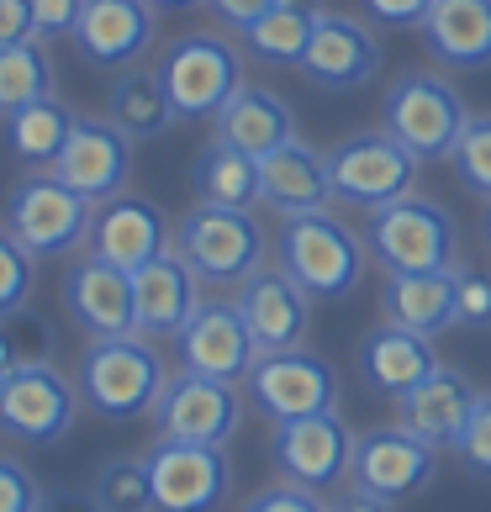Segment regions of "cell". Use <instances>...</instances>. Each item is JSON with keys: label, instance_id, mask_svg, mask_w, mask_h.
<instances>
[{"label": "cell", "instance_id": "obj_40", "mask_svg": "<svg viewBox=\"0 0 491 512\" xmlns=\"http://www.w3.org/2000/svg\"><path fill=\"white\" fill-rule=\"evenodd\" d=\"M37 502H43V486L32 481V470L0 454V512H37Z\"/></svg>", "mask_w": 491, "mask_h": 512}, {"label": "cell", "instance_id": "obj_1", "mask_svg": "<svg viewBox=\"0 0 491 512\" xmlns=\"http://www.w3.org/2000/svg\"><path fill=\"white\" fill-rule=\"evenodd\" d=\"M74 386H80V402L90 412L111 417V423H132V417H154L169 386V370L154 338L143 333L90 338L80 354V370H74Z\"/></svg>", "mask_w": 491, "mask_h": 512}, {"label": "cell", "instance_id": "obj_15", "mask_svg": "<svg viewBox=\"0 0 491 512\" xmlns=\"http://www.w3.org/2000/svg\"><path fill=\"white\" fill-rule=\"evenodd\" d=\"M270 460L280 470V481L307 486V491H328L349 476L354 433L338 412L291 417V423H275V433H270Z\"/></svg>", "mask_w": 491, "mask_h": 512}, {"label": "cell", "instance_id": "obj_10", "mask_svg": "<svg viewBox=\"0 0 491 512\" xmlns=\"http://www.w3.org/2000/svg\"><path fill=\"white\" fill-rule=\"evenodd\" d=\"M249 402L270 417V423H291V417H317L338 412V370L312 349H275L259 354L254 370L243 375Z\"/></svg>", "mask_w": 491, "mask_h": 512}, {"label": "cell", "instance_id": "obj_37", "mask_svg": "<svg viewBox=\"0 0 491 512\" xmlns=\"http://www.w3.org/2000/svg\"><path fill=\"white\" fill-rule=\"evenodd\" d=\"M32 275H37V259L16 243L6 227H0V312H16L27 307L32 296Z\"/></svg>", "mask_w": 491, "mask_h": 512}, {"label": "cell", "instance_id": "obj_49", "mask_svg": "<svg viewBox=\"0 0 491 512\" xmlns=\"http://www.w3.org/2000/svg\"><path fill=\"white\" fill-rule=\"evenodd\" d=\"M481 233H486V249H491V201H486V217H481Z\"/></svg>", "mask_w": 491, "mask_h": 512}, {"label": "cell", "instance_id": "obj_33", "mask_svg": "<svg viewBox=\"0 0 491 512\" xmlns=\"http://www.w3.org/2000/svg\"><path fill=\"white\" fill-rule=\"evenodd\" d=\"M53 90H59V69H53V53L43 48V37L0 48V117L16 106L48 101Z\"/></svg>", "mask_w": 491, "mask_h": 512}, {"label": "cell", "instance_id": "obj_13", "mask_svg": "<svg viewBox=\"0 0 491 512\" xmlns=\"http://www.w3.org/2000/svg\"><path fill=\"white\" fill-rule=\"evenodd\" d=\"M296 74L312 90H323V96H349V90H360L381 74V37H375L365 16L323 11Z\"/></svg>", "mask_w": 491, "mask_h": 512}, {"label": "cell", "instance_id": "obj_29", "mask_svg": "<svg viewBox=\"0 0 491 512\" xmlns=\"http://www.w3.org/2000/svg\"><path fill=\"white\" fill-rule=\"evenodd\" d=\"M74 122H80V111H69L59 96H48V101L6 111L0 138H6V154L22 169H53L59 154H64V143H69V132H74Z\"/></svg>", "mask_w": 491, "mask_h": 512}, {"label": "cell", "instance_id": "obj_18", "mask_svg": "<svg viewBox=\"0 0 491 512\" xmlns=\"http://www.w3.org/2000/svg\"><path fill=\"white\" fill-rule=\"evenodd\" d=\"M85 249L117 264V270H143L148 259H159L175 249V233H169V217L159 212L148 196H111L96 206V222H90Z\"/></svg>", "mask_w": 491, "mask_h": 512}, {"label": "cell", "instance_id": "obj_38", "mask_svg": "<svg viewBox=\"0 0 491 512\" xmlns=\"http://www.w3.org/2000/svg\"><path fill=\"white\" fill-rule=\"evenodd\" d=\"M455 454H460V465L470 470V476H486L491 481V396H481V402H476V412H470V423L460 433Z\"/></svg>", "mask_w": 491, "mask_h": 512}, {"label": "cell", "instance_id": "obj_34", "mask_svg": "<svg viewBox=\"0 0 491 512\" xmlns=\"http://www.w3.org/2000/svg\"><path fill=\"white\" fill-rule=\"evenodd\" d=\"M96 502L101 512H154V476H148L143 454H122V460L101 465Z\"/></svg>", "mask_w": 491, "mask_h": 512}, {"label": "cell", "instance_id": "obj_26", "mask_svg": "<svg viewBox=\"0 0 491 512\" xmlns=\"http://www.w3.org/2000/svg\"><path fill=\"white\" fill-rule=\"evenodd\" d=\"M439 370V354H433V338L407 333L396 322H381V328L365 333L360 344V381L386 396V402H402V396L423 381V375Z\"/></svg>", "mask_w": 491, "mask_h": 512}, {"label": "cell", "instance_id": "obj_11", "mask_svg": "<svg viewBox=\"0 0 491 512\" xmlns=\"http://www.w3.org/2000/svg\"><path fill=\"white\" fill-rule=\"evenodd\" d=\"M439 476V449L423 444L418 433H407L402 423L396 428H370L354 433V460H349V481L370 491L381 502H407L423 497Z\"/></svg>", "mask_w": 491, "mask_h": 512}, {"label": "cell", "instance_id": "obj_45", "mask_svg": "<svg viewBox=\"0 0 491 512\" xmlns=\"http://www.w3.org/2000/svg\"><path fill=\"white\" fill-rule=\"evenodd\" d=\"M206 6H212V16L217 22H228V27H249V22H259L264 11H275L280 0H206Z\"/></svg>", "mask_w": 491, "mask_h": 512}, {"label": "cell", "instance_id": "obj_39", "mask_svg": "<svg viewBox=\"0 0 491 512\" xmlns=\"http://www.w3.org/2000/svg\"><path fill=\"white\" fill-rule=\"evenodd\" d=\"M238 512H328V502H323V491H307V486L280 481V486L254 491V497L243 502Z\"/></svg>", "mask_w": 491, "mask_h": 512}, {"label": "cell", "instance_id": "obj_2", "mask_svg": "<svg viewBox=\"0 0 491 512\" xmlns=\"http://www.w3.org/2000/svg\"><path fill=\"white\" fill-rule=\"evenodd\" d=\"M365 238L338 217V212H301L280 217L275 264L286 270L312 301H338L360 291L365 280Z\"/></svg>", "mask_w": 491, "mask_h": 512}, {"label": "cell", "instance_id": "obj_21", "mask_svg": "<svg viewBox=\"0 0 491 512\" xmlns=\"http://www.w3.org/2000/svg\"><path fill=\"white\" fill-rule=\"evenodd\" d=\"M238 312L249 322L259 354H275V349H296L307 338V322H312V296L296 286V280L280 270V264H259V270L238 286Z\"/></svg>", "mask_w": 491, "mask_h": 512}, {"label": "cell", "instance_id": "obj_5", "mask_svg": "<svg viewBox=\"0 0 491 512\" xmlns=\"http://www.w3.org/2000/svg\"><path fill=\"white\" fill-rule=\"evenodd\" d=\"M365 249L386 275L412 270H455L460 259V227L439 201L402 196L391 206H375L365 222Z\"/></svg>", "mask_w": 491, "mask_h": 512}, {"label": "cell", "instance_id": "obj_9", "mask_svg": "<svg viewBox=\"0 0 491 512\" xmlns=\"http://www.w3.org/2000/svg\"><path fill=\"white\" fill-rule=\"evenodd\" d=\"M80 407H85L80 386H74L53 359L22 365L0 381V433H11L16 444H32V449L59 444L74 428Z\"/></svg>", "mask_w": 491, "mask_h": 512}, {"label": "cell", "instance_id": "obj_17", "mask_svg": "<svg viewBox=\"0 0 491 512\" xmlns=\"http://www.w3.org/2000/svg\"><path fill=\"white\" fill-rule=\"evenodd\" d=\"M53 175L64 185H74L85 201H111L127 191V175H132V138L106 122V117H80L64 143L59 164H53Z\"/></svg>", "mask_w": 491, "mask_h": 512}, {"label": "cell", "instance_id": "obj_41", "mask_svg": "<svg viewBox=\"0 0 491 512\" xmlns=\"http://www.w3.org/2000/svg\"><path fill=\"white\" fill-rule=\"evenodd\" d=\"M365 11L370 27H391V32H407V27H423V16L433 0H354Z\"/></svg>", "mask_w": 491, "mask_h": 512}, {"label": "cell", "instance_id": "obj_6", "mask_svg": "<svg viewBox=\"0 0 491 512\" xmlns=\"http://www.w3.org/2000/svg\"><path fill=\"white\" fill-rule=\"evenodd\" d=\"M381 117H386V132L407 154H418V164H439L455 154V138L465 132L470 111H465V96L444 74L433 69H407L396 74L386 101H381Z\"/></svg>", "mask_w": 491, "mask_h": 512}, {"label": "cell", "instance_id": "obj_12", "mask_svg": "<svg viewBox=\"0 0 491 512\" xmlns=\"http://www.w3.org/2000/svg\"><path fill=\"white\" fill-rule=\"evenodd\" d=\"M143 460L154 476V512H217L233 491V465L217 444L159 439Z\"/></svg>", "mask_w": 491, "mask_h": 512}, {"label": "cell", "instance_id": "obj_19", "mask_svg": "<svg viewBox=\"0 0 491 512\" xmlns=\"http://www.w3.org/2000/svg\"><path fill=\"white\" fill-rule=\"evenodd\" d=\"M159 11L154 0H85L80 22H74V48L85 64L101 69H132L154 48Z\"/></svg>", "mask_w": 491, "mask_h": 512}, {"label": "cell", "instance_id": "obj_44", "mask_svg": "<svg viewBox=\"0 0 491 512\" xmlns=\"http://www.w3.org/2000/svg\"><path fill=\"white\" fill-rule=\"evenodd\" d=\"M37 22H32V0H0V48L32 43Z\"/></svg>", "mask_w": 491, "mask_h": 512}, {"label": "cell", "instance_id": "obj_36", "mask_svg": "<svg viewBox=\"0 0 491 512\" xmlns=\"http://www.w3.org/2000/svg\"><path fill=\"white\" fill-rule=\"evenodd\" d=\"M449 164H455V180L465 185L470 196H486L491 201V111H481V117L465 122V132L455 138Z\"/></svg>", "mask_w": 491, "mask_h": 512}, {"label": "cell", "instance_id": "obj_7", "mask_svg": "<svg viewBox=\"0 0 491 512\" xmlns=\"http://www.w3.org/2000/svg\"><path fill=\"white\" fill-rule=\"evenodd\" d=\"M159 80L169 90L180 122H206L238 96L243 85V59L228 37L217 32H185L159 53Z\"/></svg>", "mask_w": 491, "mask_h": 512}, {"label": "cell", "instance_id": "obj_4", "mask_svg": "<svg viewBox=\"0 0 491 512\" xmlns=\"http://www.w3.org/2000/svg\"><path fill=\"white\" fill-rule=\"evenodd\" d=\"M175 254L196 270L201 286H243L264 264V227L249 206L196 201L175 227Z\"/></svg>", "mask_w": 491, "mask_h": 512}, {"label": "cell", "instance_id": "obj_46", "mask_svg": "<svg viewBox=\"0 0 491 512\" xmlns=\"http://www.w3.org/2000/svg\"><path fill=\"white\" fill-rule=\"evenodd\" d=\"M37 512H101V502H96V491H69V486H59V491H43Z\"/></svg>", "mask_w": 491, "mask_h": 512}, {"label": "cell", "instance_id": "obj_3", "mask_svg": "<svg viewBox=\"0 0 491 512\" xmlns=\"http://www.w3.org/2000/svg\"><path fill=\"white\" fill-rule=\"evenodd\" d=\"M96 201H85L74 185H64L53 169H27V180L11 185L0 227L22 243L32 259H64L90 238Z\"/></svg>", "mask_w": 491, "mask_h": 512}, {"label": "cell", "instance_id": "obj_22", "mask_svg": "<svg viewBox=\"0 0 491 512\" xmlns=\"http://www.w3.org/2000/svg\"><path fill=\"white\" fill-rule=\"evenodd\" d=\"M476 402H481L476 386H470L460 370L439 365L396 402V423H402L407 433H418V439L433 444V449H455L465 423H470V412H476Z\"/></svg>", "mask_w": 491, "mask_h": 512}, {"label": "cell", "instance_id": "obj_47", "mask_svg": "<svg viewBox=\"0 0 491 512\" xmlns=\"http://www.w3.org/2000/svg\"><path fill=\"white\" fill-rule=\"evenodd\" d=\"M328 512H396V502H381V497H370V491L349 486L338 502H328Z\"/></svg>", "mask_w": 491, "mask_h": 512}, {"label": "cell", "instance_id": "obj_14", "mask_svg": "<svg viewBox=\"0 0 491 512\" xmlns=\"http://www.w3.org/2000/svg\"><path fill=\"white\" fill-rule=\"evenodd\" d=\"M243 423V396L233 381H212V375L180 370L154 407L159 439H185V444H228Z\"/></svg>", "mask_w": 491, "mask_h": 512}, {"label": "cell", "instance_id": "obj_23", "mask_svg": "<svg viewBox=\"0 0 491 512\" xmlns=\"http://www.w3.org/2000/svg\"><path fill=\"white\" fill-rule=\"evenodd\" d=\"M132 301H138V333L143 338H180V328L201 307V280L175 249L132 270Z\"/></svg>", "mask_w": 491, "mask_h": 512}, {"label": "cell", "instance_id": "obj_30", "mask_svg": "<svg viewBox=\"0 0 491 512\" xmlns=\"http://www.w3.org/2000/svg\"><path fill=\"white\" fill-rule=\"evenodd\" d=\"M106 122H117L132 143H148V138H164L175 127V106H169V90L159 80V69H122L106 90Z\"/></svg>", "mask_w": 491, "mask_h": 512}, {"label": "cell", "instance_id": "obj_27", "mask_svg": "<svg viewBox=\"0 0 491 512\" xmlns=\"http://www.w3.org/2000/svg\"><path fill=\"white\" fill-rule=\"evenodd\" d=\"M423 43L449 69H491V0H433Z\"/></svg>", "mask_w": 491, "mask_h": 512}, {"label": "cell", "instance_id": "obj_48", "mask_svg": "<svg viewBox=\"0 0 491 512\" xmlns=\"http://www.w3.org/2000/svg\"><path fill=\"white\" fill-rule=\"evenodd\" d=\"M185 6H201V0H154V11H185Z\"/></svg>", "mask_w": 491, "mask_h": 512}, {"label": "cell", "instance_id": "obj_42", "mask_svg": "<svg viewBox=\"0 0 491 512\" xmlns=\"http://www.w3.org/2000/svg\"><path fill=\"white\" fill-rule=\"evenodd\" d=\"M460 280V328H491V275L455 270Z\"/></svg>", "mask_w": 491, "mask_h": 512}, {"label": "cell", "instance_id": "obj_31", "mask_svg": "<svg viewBox=\"0 0 491 512\" xmlns=\"http://www.w3.org/2000/svg\"><path fill=\"white\" fill-rule=\"evenodd\" d=\"M317 6L307 0H280L275 11H264L259 22L243 27V48H249V59L259 64H275V69H296L301 53H307L312 32H317Z\"/></svg>", "mask_w": 491, "mask_h": 512}, {"label": "cell", "instance_id": "obj_32", "mask_svg": "<svg viewBox=\"0 0 491 512\" xmlns=\"http://www.w3.org/2000/svg\"><path fill=\"white\" fill-rule=\"evenodd\" d=\"M191 185H196V196L212 201V206H249L254 212L259 206V159L212 138L191 164Z\"/></svg>", "mask_w": 491, "mask_h": 512}, {"label": "cell", "instance_id": "obj_16", "mask_svg": "<svg viewBox=\"0 0 491 512\" xmlns=\"http://www.w3.org/2000/svg\"><path fill=\"white\" fill-rule=\"evenodd\" d=\"M175 344H180V370L212 375V381H233V386L259 359V344L238 312V301H201Z\"/></svg>", "mask_w": 491, "mask_h": 512}, {"label": "cell", "instance_id": "obj_24", "mask_svg": "<svg viewBox=\"0 0 491 512\" xmlns=\"http://www.w3.org/2000/svg\"><path fill=\"white\" fill-rule=\"evenodd\" d=\"M259 201L275 217H301V212H328L333 180H328V154L312 143H286L259 159Z\"/></svg>", "mask_w": 491, "mask_h": 512}, {"label": "cell", "instance_id": "obj_20", "mask_svg": "<svg viewBox=\"0 0 491 512\" xmlns=\"http://www.w3.org/2000/svg\"><path fill=\"white\" fill-rule=\"evenodd\" d=\"M64 312L74 317V328H85L90 338L138 333L132 270H117V264L85 254L80 264H69V275H64Z\"/></svg>", "mask_w": 491, "mask_h": 512}, {"label": "cell", "instance_id": "obj_25", "mask_svg": "<svg viewBox=\"0 0 491 512\" xmlns=\"http://www.w3.org/2000/svg\"><path fill=\"white\" fill-rule=\"evenodd\" d=\"M455 270L386 275V291H381L386 322H396V328H407V333H423V338H439L449 328H460V280H455Z\"/></svg>", "mask_w": 491, "mask_h": 512}, {"label": "cell", "instance_id": "obj_28", "mask_svg": "<svg viewBox=\"0 0 491 512\" xmlns=\"http://www.w3.org/2000/svg\"><path fill=\"white\" fill-rule=\"evenodd\" d=\"M217 138L222 143H233L243 148V154H275V148H286L296 143V111L275 96V90H264V85H238V96L217 111Z\"/></svg>", "mask_w": 491, "mask_h": 512}, {"label": "cell", "instance_id": "obj_8", "mask_svg": "<svg viewBox=\"0 0 491 512\" xmlns=\"http://www.w3.org/2000/svg\"><path fill=\"white\" fill-rule=\"evenodd\" d=\"M418 154H407L391 132H354L338 148H328V180H333V201L375 212L412 196L418 185Z\"/></svg>", "mask_w": 491, "mask_h": 512}, {"label": "cell", "instance_id": "obj_35", "mask_svg": "<svg viewBox=\"0 0 491 512\" xmlns=\"http://www.w3.org/2000/svg\"><path fill=\"white\" fill-rule=\"evenodd\" d=\"M37 359H53V328L48 317H37L32 307L0 312V381L22 365H37Z\"/></svg>", "mask_w": 491, "mask_h": 512}, {"label": "cell", "instance_id": "obj_43", "mask_svg": "<svg viewBox=\"0 0 491 512\" xmlns=\"http://www.w3.org/2000/svg\"><path fill=\"white\" fill-rule=\"evenodd\" d=\"M85 0H32V22H37V37H74V22H80Z\"/></svg>", "mask_w": 491, "mask_h": 512}]
</instances>
